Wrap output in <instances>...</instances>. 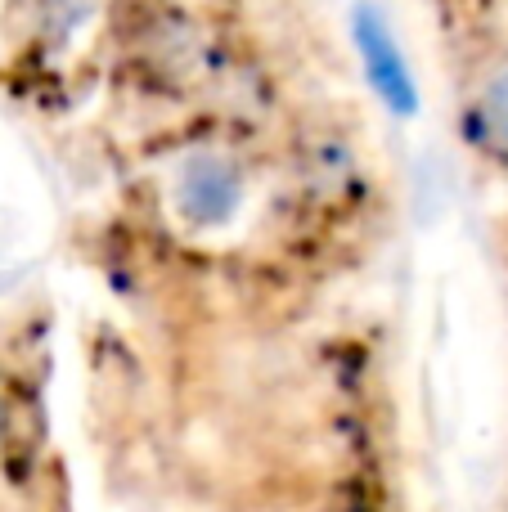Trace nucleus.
<instances>
[{"instance_id": "1", "label": "nucleus", "mask_w": 508, "mask_h": 512, "mask_svg": "<svg viewBox=\"0 0 508 512\" xmlns=\"http://www.w3.org/2000/svg\"><path fill=\"white\" fill-rule=\"evenodd\" d=\"M41 495V432L36 400L18 364L0 355V512H36Z\"/></svg>"}, {"instance_id": "2", "label": "nucleus", "mask_w": 508, "mask_h": 512, "mask_svg": "<svg viewBox=\"0 0 508 512\" xmlns=\"http://www.w3.org/2000/svg\"><path fill=\"white\" fill-rule=\"evenodd\" d=\"M459 135L473 158L508 171V50L459 77Z\"/></svg>"}]
</instances>
